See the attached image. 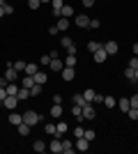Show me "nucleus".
Returning a JSON list of instances; mask_svg holds the SVG:
<instances>
[{"label":"nucleus","instance_id":"1","mask_svg":"<svg viewBox=\"0 0 138 154\" xmlns=\"http://www.w3.org/2000/svg\"><path fill=\"white\" fill-rule=\"evenodd\" d=\"M39 120H41L39 113H35V110H26V113H23V122L30 124V127H35V124L39 122Z\"/></svg>","mask_w":138,"mask_h":154},{"label":"nucleus","instance_id":"2","mask_svg":"<svg viewBox=\"0 0 138 154\" xmlns=\"http://www.w3.org/2000/svg\"><path fill=\"white\" fill-rule=\"evenodd\" d=\"M48 149H51L53 154H60V152H62V140H60V136H53V138H51Z\"/></svg>","mask_w":138,"mask_h":154},{"label":"nucleus","instance_id":"3","mask_svg":"<svg viewBox=\"0 0 138 154\" xmlns=\"http://www.w3.org/2000/svg\"><path fill=\"white\" fill-rule=\"evenodd\" d=\"M2 103H5V108H7V110H14L16 106H19V99H16L14 94H7V97H5V101H2Z\"/></svg>","mask_w":138,"mask_h":154},{"label":"nucleus","instance_id":"4","mask_svg":"<svg viewBox=\"0 0 138 154\" xmlns=\"http://www.w3.org/2000/svg\"><path fill=\"white\" fill-rule=\"evenodd\" d=\"M94 115H97L94 106H92V103H85V106H83V117H85V120H94Z\"/></svg>","mask_w":138,"mask_h":154},{"label":"nucleus","instance_id":"5","mask_svg":"<svg viewBox=\"0 0 138 154\" xmlns=\"http://www.w3.org/2000/svg\"><path fill=\"white\" fill-rule=\"evenodd\" d=\"M74 152H76V145H74L69 138H65V140H62V154H74Z\"/></svg>","mask_w":138,"mask_h":154},{"label":"nucleus","instance_id":"6","mask_svg":"<svg viewBox=\"0 0 138 154\" xmlns=\"http://www.w3.org/2000/svg\"><path fill=\"white\" fill-rule=\"evenodd\" d=\"M16 76H19V74H16V69H14V64H7L5 78H7V81H9V83H14V81H16Z\"/></svg>","mask_w":138,"mask_h":154},{"label":"nucleus","instance_id":"7","mask_svg":"<svg viewBox=\"0 0 138 154\" xmlns=\"http://www.w3.org/2000/svg\"><path fill=\"white\" fill-rule=\"evenodd\" d=\"M92 55H94V62H104V60L108 58V53H106V48H104V46H101V48H97V51L92 53Z\"/></svg>","mask_w":138,"mask_h":154},{"label":"nucleus","instance_id":"8","mask_svg":"<svg viewBox=\"0 0 138 154\" xmlns=\"http://www.w3.org/2000/svg\"><path fill=\"white\" fill-rule=\"evenodd\" d=\"M62 113H65V108H62V103H53V108H51V117L60 120V117H62Z\"/></svg>","mask_w":138,"mask_h":154},{"label":"nucleus","instance_id":"9","mask_svg":"<svg viewBox=\"0 0 138 154\" xmlns=\"http://www.w3.org/2000/svg\"><path fill=\"white\" fill-rule=\"evenodd\" d=\"M76 149H81V152H87V147H90V140L87 138H76Z\"/></svg>","mask_w":138,"mask_h":154},{"label":"nucleus","instance_id":"10","mask_svg":"<svg viewBox=\"0 0 138 154\" xmlns=\"http://www.w3.org/2000/svg\"><path fill=\"white\" fill-rule=\"evenodd\" d=\"M65 69V62L60 58H51V71H62Z\"/></svg>","mask_w":138,"mask_h":154},{"label":"nucleus","instance_id":"11","mask_svg":"<svg viewBox=\"0 0 138 154\" xmlns=\"http://www.w3.org/2000/svg\"><path fill=\"white\" fill-rule=\"evenodd\" d=\"M104 48H106V53H108V55H115V53H118V42H106L104 44Z\"/></svg>","mask_w":138,"mask_h":154},{"label":"nucleus","instance_id":"12","mask_svg":"<svg viewBox=\"0 0 138 154\" xmlns=\"http://www.w3.org/2000/svg\"><path fill=\"white\" fill-rule=\"evenodd\" d=\"M76 26L78 28H90V19H87L85 14H78V16H76Z\"/></svg>","mask_w":138,"mask_h":154},{"label":"nucleus","instance_id":"13","mask_svg":"<svg viewBox=\"0 0 138 154\" xmlns=\"http://www.w3.org/2000/svg\"><path fill=\"white\" fill-rule=\"evenodd\" d=\"M60 74H62V78H65V81H74V76H76L74 67H65V69L60 71Z\"/></svg>","mask_w":138,"mask_h":154},{"label":"nucleus","instance_id":"14","mask_svg":"<svg viewBox=\"0 0 138 154\" xmlns=\"http://www.w3.org/2000/svg\"><path fill=\"white\" fill-rule=\"evenodd\" d=\"M21 122H23V113H12V115H9V124H12V127H19Z\"/></svg>","mask_w":138,"mask_h":154},{"label":"nucleus","instance_id":"15","mask_svg":"<svg viewBox=\"0 0 138 154\" xmlns=\"http://www.w3.org/2000/svg\"><path fill=\"white\" fill-rule=\"evenodd\" d=\"M32 149H35V152H37V154H44V152H46V149H48V145H46V143H44V140H35V145H32Z\"/></svg>","mask_w":138,"mask_h":154},{"label":"nucleus","instance_id":"16","mask_svg":"<svg viewBox=\"0 0 138 154\" xmlns=\"http://www.w3.org/2000/svg\"><path fill=\"white\" fill-rule=\"evenodd\" d=\"M51 5H53V14H55V19H60V9L65 7V2H62V0H51Z\"/></svg>","mask_w":138,"mask_h":154},{"label":"nucleus","instance_id":"17","mask_svg":"<svg viewBox=\"0 0 138 154\" xmlns=\"http://www.w3.org/2000/svg\"><path fill=\"white\" fill-rule=\"evenodd\" d=\"M124 78L129 81V83H133V85L138 83V81H136V71H133L131 67H127V69H124Z\"/></svg>","mask_w":138,"mask_h":154},{"label":"nucleus","instance_id":"18","mask_svg":"<svg viewBox=\"0 0 138 154\" xmlns=\"http://www.w3.org/2000/svg\"><path fill=\"white\" fill-rule=\"evenodd\" d=\"M16 99H19V101H26V99H30V90H28V88H19V92H16Z\"/></svg>","mask_w":138,"mask_h":154},{"label":"nucleus","instance_id":"19","mask_svg":"<svg viewBox=\"0 0 138 154\" xmlns=\"http://www.w3.org/2000/svg\"><path fill=\"white\" fill-rule=\"evenodd\" d=\"M44 134H46V136H51V138H53V136H58V127H55L53 122H48V124L44 127Z\"/></svg>","mask_w":138,"mask_h":154},{"label":"nucleus","instance_id":"20","mask_svg":"<svg viewBox=\"0 0 138 154\" xmlns=\"http://www.w3.org/2000/svg\"><path fill=\"white\" fill-rule=\"evenodd\" d=\"M37 71H39V67H37L35 62H28V64H26V76H35Z\"/></svg>","mask_w":138,"mask_h":154},{"label":"nucleus","instance_id":"21","mask_svg":"<svg viewBox=\"0 0 138 154\" xmlns=\"http://www.w3.org/2000/svg\"><path fill=\"white\" fill-rule=\"evenodd\" d=\"M55 26H58V30H60V32H65L67 28H69V19H65V16H60Z\"/></svg>","mask_w":138,"mask_h":154},{"label":"nucleus","instance_id":"22","mask_svg":"<svg viewBox=\"0 0 138 154\" xmlns=\"http://www.w3.org/2000/svg\"><path fill=\"white\" fill-rule=\"evenodd\" d=\"M60 16H65V19H69V16H74V7L72 5H65L62 9H60Z\"/></svg>","mask_w":138,"mask_h":154},{"label":"nucleus","instance_id":"23","mask_svg":"<svg viewBox=\"0 0 138 154\" xmlns=\"http://www.w3.org/2000/svg\"><path fill=\"white\" fill-rule=\"evenodd\" d=\"M104 106L106 108H115V106H118V99H115V97H104Z\"/></svg>","mask_w":138,"mask_h":154},{"label":"nucleus","instance_id":"24","mask_svg":"<svg viewBox=\"0 0 138 154\" xmlns=\"http://www.w3.org/2000/svg\"><path fill=\"white\" fill-rule=\"evenodd\" d=\"M74 103L83 108V106H85V103H90V101H85V97H83V92H81V94H74Z\"/></svg>","mask_w":138,"mask_h":154},{"label":"nucleus","instance_id":"25","mask_svg":"<svg viewBox=\"0 0 138 154\" xmlns=\"http://www.w3.org/2000/svg\"><path fill=\"white\" fill-rule=\"evenodd\" d=\"M32 85H35V78H32V76H23V81H21V88H28V90H30Z\"/></svg>","mask_w":138,"mask_h":154},{"label":"nucleus","instance_id":"26","mask_svg":"<svg viewBox=\"0 0 138 154\" xmlns=\"http://www.w3.org/2000/svg\"><path fill=\"white\" fill-rule=\"evenodd\" d=\"M118 106H120V110H124V113H127L129 108H131V103H129V99H127V97H122V99H120V101H118Z\"/></svg>","mask_w":138,"mask_h":154},{"label":"nucleus","instance_id":"27","mask_svg":"<svg viewBox=\"0 0 138 154\" xmlns=\"http://www.w3.org/2000/svg\"><path fill=\"white\" fill-rule=\"evenodd\" d=\"M16 129H19V134H21V136H28V134H30V129H32V127H30V124H26V122H21V124H19V127H16Z\"/></svg>","mask_w":138,"mask_h":154},{"label":"nucleus","instance_id":"28","mask_svg":"<svg viewBox=\"0 0 138 154\" xmlns=\"http://www.w3.org/2000/svg\"><path fill=\"white\" fill-rule=\"evenodd\" d=\"M35 83H39V85H44L46 83V78H48V76H46V74H41V71H37V74H35Z\"/></svg>","mask_w":138,"mask_h":154},{"label":"nucleus","instance_id":"29","mask_svg":"<svg viewBox=\"0 0 138 154\" xmlns=\"http://www.w3.org/2000/svg\"><path fill=\"white\" fill-rule=\"evenodd\" d=\"M55 127H58V136H65L67 131H69V127H67L65 122H58V124H55Z\"/></svg>","mask_w":138,"mask_h":154},{"label":"nucleus","instance_id":"30","mask_svg":"<svg viewBox=\"0 0 138 154\" xmlns=\"http://www.w3.org/2000/svg\"><path fill=\"white\" fill-rule=\"evenodd\" d=\"M16 92H19V85H16V83H7V94L16 97Z\"/></svg>","mask_w":138,"mask_h":154},{"label":"nucleus","instance_id":"31","mask_svg":"<svg viewBox=\"0 0 138 154\" xmlns=\"http://www.w3.org/2000/svg\"><path fill=\"white\" fill-rule=\"evenodd\" d=\"M101 46H104V44H99V42H87V51L94 53L97 48H101Z\"/></svg>","mask_w":138,"mask_h":154},{"label":"nucleus","instance_id":"32","mask_svg":"<svg viewBox=\"0 0 138 154\" xmlns=\"http://www.w3.org/2000/svg\"><path fill=\"white\" fill-rule=\"evenodd\" d=\"M65 67H76V55H67L65 58Z\"/></svg>","mask_w":138,"mask_h":154},{"label":"nucleus","instance_id":"33","mask_svg":"<svg viewBox=\"0 0 138 154\" xmlns=\"http://www.w3.org/2000/svg\"><path fill=\"white\" fill-rule=\"evenodd\" d=\"M37 94H41V85L39 83H35L32 88H30V97H37Z\"/></svg>","mask_w":138,"mask_h":154},{"label":"nucleus","instance_id":"34","mask_svg":"<svg viewBox=\"0 0 138 154\" xmlns=\"http://www.w3.org/2000/svg\"><path fill=\"white\" fill-rule=\"evenodd\" d=\"M26 64L28 62H23V60H16V62H14V69L16 71H26Z\"/></svg>","mask_w":138,"mask_h":154},{"label":"nucleus","instance_id":"35","mask_svg":"<svg viewBox=\"0 0 138 154\" xmlns=\"http://www.w3.org/2000/svg\"><path fill=\"white\" fill-rule=\"evenodd\" d=\"M83 138H87V140H94V138H97V134H94V131H92V129H85V134H83Z\"/></svg>","mask_w":138,"mask_h":154},{"label":"nucleus","instance_id":"36","mask_svg":"<svg viewBox=\"0 0 138 154\" xmlns=\"http://www.w3.org/2000/svg\"><path fill=\"white\" fill-rule=\"evenodd\" d=\"M94 94H97L94 90H85V92H83V97H85V101H90V103H92V99H94Z\"/></svg>","mask_w":138,"mask_h":154},{"label":"nucleus","instance_id":"37","mask_svg":"<svg viewBox=\"0 0 138 154\" xmlns=\"http://www.w3.org/2000/svg\"><path fill=\"white\" fill-rule=\"evenodd\" d=\"M39 5H41V0H28V7H30V9H39Z\"/></svg>","mask_w":138,"mask_h":154},{"label":"nucleus","instance_id":"38","mask_svg":"<svg viewBox=\"0 0 138 154\" xmlns=\"http://www.w3.org/2000/svg\"><path fill=\"white\" fill-rule=\"evenodd\" d=\"M127 113H129V120H138V108H129Z\"/></svg>","mask_w":138,"mask_h":154},{"label":"nucleus","instance_id":"39","mask_svg":"<svg viewBox=\"0 0 138 154\" xmlns=\"http://www.w3.org/2000/svg\"><path fill=\"white\" fill-rule=\"evenodd\" d=\"M129 67H131V69H133V71H136V69H138V55H133V58H131V60H129Z\"/></svg>","mask_w":138,"mask_h":154},{"label":"nucleus","instance_id":"40","mask_svg":"<svg viewBox=\"0 0 138 154\" xmlns=\"http://www.w3.org/2000/svg\"><path fill=\"white\" fill-rule=\"evenodd\" d=\"M83 134H85V129H83V127H76V129H74V136H76V138H83Z\"/></svg>","mask_w":138,"mask_h":154},{"label":"nucleus","instance_id":"41","mask_svg":"<svg viewBox=\"0 0 138 154\" xmlns=\"http://www.w3.org/2000/svg\"><path fill=\"white\" fill-rule=\"evenodd\" d=\"M60 42H62V46H65V48H67V46H69V44H74V39L69 37V35H67V37H62V39H60Z\"/></svg>","mask_w":138,"mask_h":154},{"label":"nucleus","instance_id":"42","mask_svg":"<svg viewBox=\"0 0 138 154\" xmlns=\"http://www.w3.org/2000/svg\"><path fill=\"white\" fill-rule=\"evenodd\" d=\"M39 64H44V67H46V64H51V55H41V58H39Z\"/></svg>","mask_w":138,"mask_h":154},{"label":"nucleus","instance_id":"43","mask_svg":"<svg viewBox=\"0 0 138 154\" xmlns=\"http://www.w3.org/2000/svg\"><path fill=\"white\" fill-rule=\"evenodd\" d=\"M67 55H76V44H69V46H67Z\"/></svg>","mask_w":138,"mask_h":154},{"label":"nucleus","instance_id":"44","mask_svg":"<svg viewBox=\"0 0 138 154\" xmlns=\"http://www.w3.org/2000/svg\"><path fill=\"white\" fill-rule=\"evenodd\" d=\"M92 103H104V94H99V92H97L94 99H92Z\"/></svg>","mask_w":138,"mask_h":154},{"label":"nucleus","instance_id":"45","mask_svg":"<svg viewBox=\"0 0 138 154\" xmlns=\"http://www.w3.org/2000/svg\"><path fill=\"white\" fill-rule=\"evenodd\" d=\"M129 103H131V108H138V94H133L131 99H129Z\"/></svg>","mask_w":138,"mask_h":154},{"label":"nucleus","instance_id":"46","mask_svg":"<svg viewBox=\"0 0 138 154\" xmlns=\"http://www.w3.org/2000/svg\"><path fill=\"white\" fill-rule=\"evenodd\" d=\"M99 26H101V23H99V21L97 19H90V28H92V30H97V28Z\"/></svg>","mask_w":138,"mask_h":154},{"label":"nucleus","instance_id":"47","mask_svg":"<svg viewBox=\"0 0 138 154\" xmlns=\"http://www.w3.org/2000/svg\"><path fill=\"white\" fill-rule=\"evenodd\" d=\"M5 97H7V88L0 85V101H5Z\"/></svg>","mask_w":138,"mask_h":154},{"label":"nucleus","instance_id":"48","mask_svg":"<svg viewBox=\"0 0 138 154\" xmlns=\"http://www.w3.org/2000/svg\"><path fill=\"white\" fill-rule=\"evenodd\" d=\"M58 32H60L58 26H51V28H48V35H58Z\"/></svg>","mask_w":138,"mask_h":154},{"label":"nucleus","instance_id":"49","mask_svg":"<svg viewBox=\"0 0 138 154\" xmlns=\"http://www.w3.org/2000/svg\"><path fill=\"white\" fill-rule=\"evenodd\" d=\"M9 14H14V7H9V5H5V16H9Z\"/></svg>","mask_w":138,"mask_h":154},{"label":"nucleus","instance_id":"50","mask_svg":"<svg viewBox=\"0 0 138 154\" xmlns=\"http://www.w3.org/2000/svg\"><path fill=\"white\" fill-rule=\"evenodd\" d=\"M81 2H83L85 7H92V5H94V0H81Z\"/></svg>","mask_w":138,"mask_h":154},{"label":"nucleus","instance_id":"51","mask_svg":"<svg viewBox=\"0 0 138 154\" xmlns=\"http://www.w3.org/2000/svg\"><path fill=\"white\" fill-rule=\"evenodd\" d=\"M133 55H138V44H133Z\"/></svg>","mask_w":138,"mask_h":154},{"label":"nucleus","instance_id":"52","mask_svg":"<svg viewBox=\"0 0 138 154\" xmlns=\"http://www.w3.org/2000/svg\"><path fill=\"white\" fill-rule=\"evenodd\" d=\"M2 16H5V7H0V19H2Z\"/></svg>","mask_w":138,"mask_h":154},{"label":"nucleus","instance_id":"53","mask_svg":"<svg viewBox=\"0 0 138 154\" xmlns=\"http://www.w3.org/2000/svg\"><path fill=\"white\" fill-rule=\"evenodd\" d=\"M7 5V2H5V0H0V7H5Z\"/></svg>","mask_w":138,"mask_h":154},{"label":"nucleus","instance_id":"54","mask_svg":"<svg viewBox=\"0 0 138 154\" xmlns=\"http://www.w3.org/2000/svg\"><path fill=\"white\" fill-rule=\"evenodd\" d=\"M136 94H138V83H136Z\"/></svg>","mask_w":138,"mask_h":154},{"label":"nucleus","instance_id":"55","mask_svg":"<svg viewBox=\"0 0 138 154\" xmlns=\"http://www.w3.org/2000/svg\"><path fill=\"white\" fill-rule=\"evenodd\" d=\"M136 81H138V69H136Z\"/></svg>","mask_w":138,"mask_h":154},{"label":"nucleus","instance_id":"56","mask_svg":"<svg viewBox=\"0 0 138 154\" xmlns=\"http://www.w3.org/2000/svg\"><path fill=\"white\" fill-rule=\"evenodd\" d=\"M41 2H51V0H41Z\"/></svg>","mask_w":138,"mask_h":154}]
</instances>
